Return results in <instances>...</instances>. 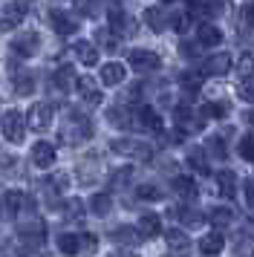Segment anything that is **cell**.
<instances>
[{
    "mask_svg": "<svg viewBox=\"0 0 254 257\" xmlns=\"http://www.w3.org/2000/svg\"><path fill=\"white\" fill-rule=\"evenodd\" d=\"M130 127L142 130V133H162V118L153 107H136L130 110Z\"/></svg>",
    "mask_w": 254,
    "mask_h": 257,
    "instance_id": "cell-1",
    "label": "cell"
},
{
    "mask_svg": "<svg viewBox=\"0 0 254 257\" xmlns=\"http://www.w3.org/2000/svg\"><path fill=\"white\" fill-rule=\"evenodd\" d=\"M26 205V208L32 211L35 202L23 191H6V194H0V217L3 220H15L18 214H21V208Z\"/></svg>",
    "mask_w": 254,
    "mask_h": 257,
    "instance_id": "cell-2",
    "label": "cell"
},
{
    "mask_svg": "<svg viewBox=\"0 0 254 257\" xmlns=\"http://www.w3.org/2000/svg\"><path fill=\"white\" fill-rule=\"evenodd\" d=\"M90 136H92V124L87 116H69V121L61 127V142H69V145H78Z\"/></svg>",
    "mask_w": 254,
    "mask_h": 257,
    "instance_id": "cell-3",
    "label": "cell"
},
{
    "mask_svg": "<svg viewBox=\"0 0 254 257\" xmlns=\"http://www.w3.org/2000/svg\"><path fill=\"white\" fill-rule=\"evenodd\" d=\"M26 12H29V6H26L23 0L6 3V9H3V15H0V32H15V29L23 24Z\"/></svg>",
    "mask_w": 254,
    "mask_h": 257,
    "instance_id": "cell-4",
    "label": "cell"
},
{
    "mask_svg": "<svg viewBox=\"0 0 254 257\" xmlns=\"http://www.w3.org/2000/svg\"><path fill=\"white\" fill-rule=\"evenodd\" d=\"M52 118H55V110L52 104H46V101H38V104L29 107V116H26V124L38 133H44V130L52 127Z\"/></svg>",
    "mask_w": 254,
    "mask_h": 257,
    "instance_id": "cell-5",
    "label": "cell"
},
{
    "mask_svg": "<svg viewBox=\"0 0 254 257\" xmlns=\"http://www.w3.org/2000/svg\"><path fill=\"white\" fill-rule=\"evenodd\" d=\"M23 127H26V121L18 110H6L3 116H0V130H3V136L9 142H23Z\"/></svg>",
    "mask_w": 254,
    "mask_h": 257,
    "instance_id": "cell-6",
    "label": "cell"
},
{
    "mask_svg": "<svg viewBox=\"0 0 254 257\" xmlns=\"http://www.w3.org/2000/svg\"><path fill=\"white\" fill-rule=\"evenodd\" d=\"M18 234H21V240H26V243L41 245V243H44V237H46V225H44V220H41V217L29 214V220L18 225Z\"/></svg>",
    "mask_w": 254,
    "mask_h": 257,
    "instance_id": "cell-7",
    "label": "cell"
},
{
    "mask_svg": "<svg viewBox=\"0 0 254 257\" xmlns=\"http://www.w3.org/2000/svg\"><path fill=\"white\" fill-rule=\"evenodd\" d=\"M130 67L136 72H156L162 67V58L150 49H133L130 52Z\"/></svg>",
    "mask_w": 254,
    "mask_h": 257,
    "instance_id": "cell-8",
    "label": "cell"
},
{
    "mask_svg": "<svg viewBox=\"0 0 254 257\" xmlns=\"http://www.w3.org/2000/svg\"><path fill=\"white\" fill-rule=\"evenodd\" d=\"M49 24H52V29L58 35H75L78 32V18L64 12V9H52L49 12Z\"/></svg>",
    "mask_w": 254,
    "mask_h": 257,
    "instance_id": "cell-9",
    "label": "cell"
},
{
    "mask_svg": "<svg viewBox=\"0 0 254 257\" xmlns=\"http://www.w3.org/2000/svg\"><path fill=\"white\" fill-rule=\"evenodd\" d=\"M113 153H121V156H133V159H150V148L142 145V142L133 139H113L110 142Z\"/></svg>",
    "mask_w": 254,
    "mask_h": 257,
    "instance_id": "cell-10",
    "label": "cell"
},
{
    "mask_svg": "<svg viewBox=\"0 0 254 257\" xmlns=\"http://www.w3.org/2000/svg\"><path fill=\"white\" fill-rule=\"evenodd\" d=\"M38 49H41V35L38 32H23V35L12 41V52H18L21 58H32Z\"/></svg>",
    "mask_w": 254,
    "mask_h": 257,
    "instance_id": "cell-11",
    "label": "cell"
},
{
    "mask_svg": "<svg viewBox=\"0 0 254 257\" xmlns=\"http://www.w3.org/2000/svg\"><path fill=\"white\" fill-rule=\"evenodd\" d=\"M75 87H78V93L84 101H90V104H101V90H98V84H95V78H90V75H78L75 78Z\"/></svg>",
    "mask_w": 254,
    "mask_h": 257,
    "instance_id": "cell-12",
    "label": "cell"
},
{
    "mask_svg": "<svg viewBox=\"0 0 254 257\" xmlns=\"http://www.w3.org/2000/svg\"><path fill=\"white\" fill-rule=\"evenodd\" d=\"M32 162L35 168H52L55 165V148L49 145V142H35V148H32Z\"/></svg>",
    "mask_w": 254,
    "mask_h": 257,
    "instance_id": "cell-13",
    "label": "cell"
},
{
    "mask_svg": "<svg viewBox=\"0 0 254 257\" xmlns=\"http://www.w3.org/2000/svg\"><path fill=\"white\" fill-rule=\"evenodd\" d=\"M205 75H225V72L231 70V55L228 52H214L211 58L205 61Z\"/></svg>",
    "mask_w": 254,
    "mask_h": 257,
    "instance_id": "cell-14",
    "label": "cell"
},
{
    "mask_svg": "<svg viewBox=\"0 0 254 257\" xmlns=\"http://www.w3.org/2000/svg\"><path fill=\"white\" fill-rule=\"evenodd\" d=\"M124 78H127L124 64L113 61V64H104L101 67V84H107V87H115V84H121Z\"/></svg>",
    "mask_w": 254,
    "mask_h": 257,
    "instance_id": "cell-15",
    "label": "cell"
},
{
    "mask_svg": "<svg viewBox=\"0 0 254 257\" xmlns=\"http://www.w3.org/2000/svg\"><path fill=\"white\" fill-rule=\"evenodd\" d=\"M72 52H75V58H78L84 67H95V64H98V49L92 47L90 41H75Z\"/></svg>",
    "mask_w": 254,
    "mask_h": 257,
    "instance_id": "cell-16",
    "label": "cell"
},
{
    "mask_svg": "<svg viewBox=\"0 0 254 257\" xmlns=\"http://www.w3.org/2000/svg\"><path fill=\"white\" fill-rule=\"evenodd\" d=\"M196 41H199L202 47L214 49V47H219V44H222V32H219L214 24H202L199 29H196Z\"/></svg>",
    "mask_w": 254,
    "mask_h": 257,
    "instance_id": "cell-17",
    "label": "cell"
},
{
    "mask_svg": "<svg viewBox=\"0 0 254 257\" xmlns=\"http://www.w3.org/2000/svg\"><path fill=\"white\" fill-rule=\"evenodd\" d=\"M139 231H142V237H145V240L156 237V234L162 231V220H159V214H150V211H145V214L139 217Z\"/></svg>",
    "mask_w": 254,
    "mask_h": 257,
    "instance_id": "cell-18",
    "label": "cell"
},
{
    "mask_svg": "<svg viewBox=\"0 0 254 257\" xmlns=\"http://www.w3.org/2000/svg\"><path fill=\"white\" fill-rule=\"evenodd\" d=\"M217 185H219V194H222L225 199L237 197V176H234V171L222 168V171L217 174Z\"/></svg>",
    "mask_w": 254,
    "mask_h": 257,
    "instance_id": "cell-19",
    "label": "cell"
},
{
    "mask_svg": "<svg viewBox=\"0 0 254 257\" xmlns=\"http://www.w3.org/2000/svg\"><path fill=\"white\" fill-rule=\"evenodd\" d=\"M130 26H133V24L127 21V15L121 12L118 6H110V26H107V29L115 32V35H130V32H133Z\"/></svg>",
    "mask_w": 254,
    "mask_h": 257,
    "instance_id": "cell-20",
    "label": "cell"
},
{
    "mask_svg": "<svg viewBox=\"0 0 254 257\" xmlns=\"http://www.w3.org/2000/svg\"><path fill=\"white\" fill-rule=\"evenodd\" d=\"M222 248H225V237L219 231H211L199 240V251H202V254H219Z\"/></svg>",
    "mask_w": 254,
    "mask_h": 257,
    "instance_id": "cell-21",
    "label": "cell"
},
{
    "mask_svg": "<svg viewBox=\"0 0 254 257\" xmlns=\"http://www.w3.org/2000/svg\"><path fill=\"white\" fill-rule=\"evenodd\" d=\"M171 188L179 194L182 199H196V182L191 179V176H173V182H171Z\"/></svg>",
    "mask_w": 254,
    "mask_h": 257,
    "instance_id": "cell-22",
    "label": "cell"
},
{
    "mask_svg": "<svg viewBox=\"0 0 254 257\" xmlns=\"http://www.w3.org/2000/svg\"><path fill=\"white\" fill-rule=\"evenodd\" d=\"M90 208H92V214L107 217V214L113 211V197H110L107 191H98V194H92L90 197Z\"/></svg>",
    "mask_w": 254,
    "mask_h": 257,
    "instance_id": "cell-23",
    "label": "cell"
},
{
    "mask_svg": "<svg viewBox=\"0 0 254 257\" xmlns=\"http://www.w3.org/2000/svg\"><path fill=\"white\" fill-rule=\"evenodd\" d=\"M145 24H148L153 32H165V29H168V18H165V12H162L159 6H148V9H145Z\"/></svg>",
    "mask_w": 254,
    "mask_h": 257,
    "instance_id": "cell-24",
    "label": "cell"
},
{
    "mask_svg": "<svg viewBox=\"0 0 254 257\" xmlns=\"http://www.w3.org/2000/svg\"><path fill=\"white\" fill-rule=\"evenodd\" d=\"M52 81H55L58 90H72L75 87V67H69V64L58 67L55 75H52Z\"/></svg>",
    "mask_w": 254,
    "mask_h": 257,
    "instance_id": "cell-25",
    "label": "cell"
},
{
    "mask_svg": "<svg viewBox=\"0 0 254 257\" xmlns=\"http://www.w3.org/2000/svg\"><path fill=\"white\" fill-rule=\"evenodd\" d=\"M113 240H115V243H124V245H139L145 237H142V231H139V228L121 225V228H115V231H113Z\"/></svg>",
    "mask_w": 254,
    "mask_h": 257,
    "instance_id": "cell-26",
    "label": "cell"
},
{
    "mask_svg": "<svg viewBox=\"0 0 254 257\" xmlns=\"http://www.w3.org/2000/svg\"><path fill=\"white\" fill-rule=\"evenodd\" d=\"M208 222L217 225V228H225V225L234 222V211L231 208H211L208 211Z\"/></svg>",
    "mask_w": 254,
    "mask_h": 257,
    "instance_id": "cell-27",
    "label": "cell"
},
{
    "mask_svg": "<svg viewBox=\"0 0 254 257\" xmlns=\"http://www.w3.org/2000/svg\"><path fill=\"white\" fill-rule=\"evenodd\" d=\"M165 243H168V248H171V251H185V248L191 245V240L185 237V231H179V228H171V231L165 234Z\"/></svg>",
    "mask_w": 254,
    "mask_h": 257,
    "instance_id": "cell-28",
    "label": "cell"
},
{
    "mask_svg": "<svg viewBox=\"0 0 254 257\" xmlns=\"http://www.w3.org/2000/svg\"><path fill=\"white\" fill-rule=\"evenodd\" d=\"M107 118H110V124L113 127H130V107H110L107 110Z\"/></svg>",
    "mask_w": 254,
    "mask_h": 257,
    "instance_id": "cell-29",
    "label": "cell"
},
{
    "mask_svg": "<svg viewBox=\"0 0 254 257\" xmlns=\"http://www.w3.org/2000/svg\"><path fill=\"white\" fill-rule=\"evenodd\" d=\"M237 98H242L245 104H254V75L237 78Z\"/></svg>",
    "mask_w": 254,
    "mask_h": 257,
    "instance_id": "cell-30",
    "label": "cell"
},
{
    "mask_svg": "<svg viewBox=\"0 0 254 257\" xmlns=\"http://www.w3.org/2000/svg\"><path fill=\"white\" fill-rule=\"evenodd\" d=\"M188 165L194 168L196 174H208V159H205V151H202V148H191V153H188Z\"/></svg>",
    "mask_w": 254,
    "mask_h": 257,
    "instance_id": "cell-31",
    "label": "cell"
},
{
    "mask_svg": "<svg viewBox=\"0 0 254 257\" xmlns=\"http://www.w3.org/2000/svg\"><path fill=\"white\" fill-rule=\"evenodd\" d=\"M202 116H205V118H214V121H219V118L228 116V104H225V101H208V104L202 107Z\"/></svg>",
    "mask_w": 254,
    "mask_h": 257,
    "instance_id": "cell-32",
    "label": "cell"
},
{
    "mask_svg": "<svg viewBox=\"0 0 254 257\" xmlns=\"http://www.w3.org/2000/svg\"><path fill=\"white\" fill-rule=\"evenodd\" d=\"M58 248L64 251V254H75V251H81V243H78V234H61L58 237Z\"/></svg>",
    "mask_w": 254,
    "mask_h": 257,
    "instance_id": "cell-33",
    "label": "cell"
},
{
    "mask_svg": "<svg viewBox=\"0 0 254 257\" xmlns=\"http://www.w3.org/2000/svg\"><path fill=\"white\" fill-rule=\"evenodd\" d=\"M179 84H182L185 93H199V87H202V75H199V72H182V75H179Z\"/></svg>",
    "mask_w": 254,
    "mask_h": 257,
    "instance_id": "cell-34",
    "label": "cell"
},
{
    "mask_svg": "<svg viewBox=\"0 0 254 257\" xmlns=\"http://www.w3.org/2000/svg\"><path fill=\"white\" fill-rule=\"evenodd\" d=\"M32 90H35V78L29 75V72H18V75H15V93L29 95Z\"/></svg>",
    "mask_w": 254,
    "mask_h": 257,
    "instance_id": "cell-35",
    "label": "cell"
},
{
    "mask_svg": "<svg viewBox=\"0 0 254 257\" xmlns=\"http://www.w3.org/2000/svg\"><path fill=\"white\" fill-rule=\"evenodd\" d=\"M248 75H254V55L242 52L240 61H237V78H248Z\"/></svg>",
    "mask_w": 254,
    "mask_h": 257,
    "instance_id": "cell-36",
    "label": "cell"
},
{
    "mask_svg": "<svg viewBox=\"0 0 254 257\" xmlns=\"http://www.w3.org/2000/svg\"><path fill=\"white\" fill-rule=\"evenodd\" d=\"M191 121H194V113H191V107H176V124H179V127L182 130H199L196 127V124H191Z\"/></svg>",
    "mask_w": 254,
    "mask_h": 257,
    "instance_id": "cell-37",
    "label": "cell"
},
{
    "mask_svg": "<svg viewBox=\"0 0 254 257\" xmlns=\"http://www.w3.org/2000/svg\"><path fill=\"white\" fill-rule=\"evenodd\" d=\"M237 153H240L242 159L254 162V133H245V136H242L240 145H237Z\"/></svg>",
    "mask_w": 254,
    "mask_h": 257,
    "instance_id": "cell-38",
    "label": "cell"
},
{
    "mask_svg": "<svg viewBox=\"0 0 254 257\" xmlns=\"http://www.w3.org/2000/svg\"><path fill=\"white\" fill-rule=\"evenodd\" d=\"M179 217H182V222H185V225H188V228H196L199 222L205 220V217H199V211H191V208L179 211Z\"/></svg>",
    "mask_w": 254,
    "mask_h": 257,
    "instance_id": "cell-39",
    "label": "cell"
},
{
    "mask_svg": "<svg viewBox=\"0 0 254 257\" xmlns=\"http://www.w3.org/2000/svg\"><path fill=\"white\" fill-rule=\"evenodd\" d=\"M75 9H78L81 15H87V18H95V15H98L95 0H75Z\"/></svg>",
    "mask_w": 254,
    "mask_h": 257,
    "instance_id": "cell-40",
    "label": "cell"
},
{
    "mask_svg": "<svg viewBox=\"0 0 254 257\" xmlns=\"http://www.w3.org/2000/svg\"><path fill=\"white\" fill-rule=\"evenodd\" d=\"M139 197L142 199H159L162 194H159V188L156 185H139Z\"/></svg>",
    "mask_w": 254,
    "mask_h": 257,
    "instance_id": "cell-41",
    "label": "cell"
},
{
    "mask_svg": "<svg viewBox=\"0 0 254 257\" xmlns=\"http://www.w3.org/2000/svg\"><path fill=\"white\" fill-rule=\"evenodd\" d=\"M67 211H69L67 217H75V220H78V217H81V211H84L81 199H69V202H67Z\"/></svg>",
    "mask_w": 254,
    "mask_h": 257,
    "instance_id": "cell-42",
    "label": "cell"
},
{
    "mask_svg": "<svg viewBox=\"0 0 254 257\" xmlns=\"http://www.w3.org/2000/svg\"><path fill=\"white\" fill-rule=\"evenodd\" d=\"M171 24H173V29H176V32H185V29H188V15H173Z\"/></svg>",
    "mask_w": 254,
    "mask_h": 257,
    "instance_id": "cell-43",
    "label": "cell"
},
{
    "mask_svg": "<svg viewBox=\"0 0 254 257\" xmlns=\"http://www.w3.org/2000/svg\"><path fill=\"white\" fill-rule=\"evenodd\" d=\"M242 21H245V26H248V29H254V3L242 6Z\"/></svg>",
    "mask_w": 254,
    "mask_h": 257,
    "instance_id": "cell-44",
    "label": "cell"
},
{
    "mask_svg": "<svg viewBox=\"0 0 254 257\" xmlns=\"http://www.w3.org/2000/svg\"><path fill=\"white\" fill-rule=\"evenodd\" d=\"M130 174H133L130 168H124V171H118V174L113 176V188H115V185H124L127 179H130Z\"/></svg>",
    "mask_w": 254,
    "mask_h": 257,
    "instance_id": "cell-45",
    "label": "cell"
},
{
    "mask_svg": "<svg viewBox=\"0 0 254 257\" xmlns=\"http://www.w3.org/2000/svg\"><path fill=\"white\" fill-rule=\"evenodd\" d=\"M78 243L81 248H95V237L92 234H78Z\"/></svg>",
    "mask_w": 254,
    "mask_h": 257,
    "instance_id": "cell-46",
    "label": "cell"
},
{
    "mask_svg": "<svg viewBox=\"0 0 254 257\" xmlns=\"http://www.w3.org/2000/svg\"><path fill=\"white\" fill-rule=\"evenodd\" d=\"M95 38H98V44H101V47H115V41L107 35V29H104V32H95Z\"/></svg>",
    "mask_w": 254,
    "mask_h": 257,
    "instance_id": "cell-47",
    "label": "cell"
},
{
    "mask_svg": "<svg viewBox=\"0 0 254 257\" xmlns=\"http://www.w3.org/2000/svg\"><path fill=\"white\" fill-rule=\"evenodd\" d=\"M245 199H248V205L254 208V179H248V182H245Z\"/></svg>",
    "mask_w": 254,
    "mask_h": 257,
    "instance_id": "cell-48",
    "label": "cell"
},
{
    "mask_svg": "<svg viewBox=\"0 0 254 257\" xmlns=\"http://www.w3.org/2000/svg\"><path fill=\"white\" fill-rule=\"evenodd\" d=\"M182 55H185V58H194L196 49H194V47H188V44H182Z\"/></svg>",
    "mask_w": 254,
    "mask_h": 257,
    "instance_id": "cell-49",
    "label": "cell"
},
{
    "mask_svg": "<svg viewBox=\"0 0 254 257\" xmlns=\"http://www.w3.org/2000/svg\"><path fill=\"white\" fill-rule=\"evenodd\" d=\"M245 121H248V124L254 127V113H245Z\"/></svg>",
    "mask_w": 254,
    "mask_h": 257,
    "instance_id": "cell-50",
    "label": "cell"
},
{
    "mask_svg": "<svg viewBox=\"0 0 254 257\" xmlns=\"http://www.w3.org/2000/svg\"><path fill=\"white\" fill-rule=\"evenodd\" d=\"M162 3H173V0H162Z\"/></svg>",
    "mask_w": 254,
    "mask_h": 257,
    "instance_id": "cell-51",
    "label": "cell"
}]
</instances>
